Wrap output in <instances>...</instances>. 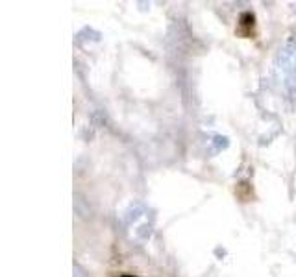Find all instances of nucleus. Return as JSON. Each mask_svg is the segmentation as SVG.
Instances as JSON below:
<instances>
[{
    "label": "nucleus",
    "mask_w": 296,
    "mask_h": 277,
    "mask_svg": "<svg viewBox=\"0 0 296 277\" xmlns=\"http://www.w3.org/2000/svg\"><path fill=\"white\" fill-rule=\"evenodd\" d=\"M120 277H134V275H130V273H124V275H120Z\"/></svg>",
    "instance_id": "f257e3e1"
}]
</instances>
